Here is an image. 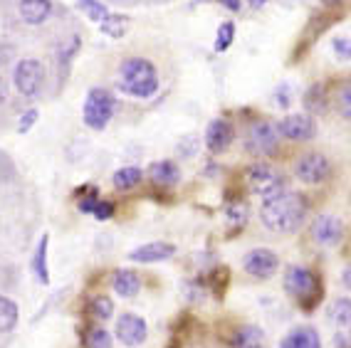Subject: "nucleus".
<instances>
[{
  "label": "nucleus",
  "mask_w": 351,
  "mask_h": 348,
  "mask_svg": "<svg viewBox=\"0 0 351 348\" xmlns=\"http://www.w3.org/2000/svg\"><path fill=\"white\" fill-rule=\"evenodd\" d=\"M112 314H114L112 299L95 297L92 301H89V316L97 319V321H107V319H112Z\"/></svg>",
  "instance_id": "25"
},
{
  "label": "nucleus",
  "mask_w": 351,
  "mask_h": 348,
  "mask_svg": "<svg viewBox=\"0 0 351 348\" xmlns=\"http://www.w3.org/2000/svg\"><path fill=\"white\" fill-rule=\"evenodd\" d=\"M334 52H337L339 60H351V40L337 38L334 40Z\"/></svg>",
  "instance_id": "32"
},
{
  "label": "nucleus",
  "mask_w": 351,
  "mask_h": 348,
  "mask_svg": "<svg viewBox=\"0 0 351 348\" xmlns=\"http://www.w3.org/2000/svg\"><path fill=\"white\" fill-rule=\"evenodd\" d=\"M295 173L302 183H309V186H317V183H324L329 175H332V163L326 161L322 153H307L302 156L295 166Z\"/></svg>",
  "instance_id": "8"
},
{
  "label": "nucleus",
  "mask_w": 351,
  "mask_h": 348,
  "mask_svg": "<svg viewBox=\"0 0 351 348\" xmlns=\"http://www.w3.org/2000/svg\"><path fill=\"white\" fill-rule=\"evenodd\" d=\"M8 97V84L3 82V77H0V101H5Z\"/></svg>",
  "instance_id": "38"
},
{
  "label": "nucleus",
  "mask_w": 351,
  "mask_h": 348,
  "mask_svg": "<svg viewBox=\"0 0 351 348\" xmlns=\"http://www.w3.org/2000/svg\"><path fill=\"white\" fill-rule=\"evenodd\" d=\"M119 89L124 94H132L138 99H149L158 92V75L156 67L144 57L126 60L119 69Z\"/></svg>",
  "instance_id": "2"
},
{
  "label": "nucleus",
  "mask_w": 351,
  "mask_h": 348,
  "mask_svg": "<svg viewBox=\"0 0 351 348\" xmlns=\"http://www.w3.org/2000/svg\"><path fill=\"white\" fill-rule=\"evenodd\" d=\"M77 8H80L82 13L87 15V18L92 20V23H97V25H99L101 20H104L109 15V10L104 5H101L99 0H77Z\"/></svg>",
  "instance_id": "26"
},
{
  "label": "nucleus",
  "mask_w": 351,
  "mask_h": 348,
  "mask_svg": "<svg viewBox=\"0 0 351 348\" xmlns=\"http://www.w3.org/2000/svg\"><path fill=\"white\" fill-rule=\"evenodd\" d=\"M146 321L136 314H121V319L117 321V338H119L124 346L136 348L146 341Z\"/></svg>",
  "instance_id": "11"
},
{
  "label": "nucleus",
  "mask_w": 351,
  "mask_h": 348,
  "mask_svg": "<svg viewBox=\"0 0 351 348\" xmlns=\"http://www.w3.org/2000/svg\"><path fill=\"white\" fill-rule=\"evenodd\" d=\"M339 112L351 121V82H346L341 92H339Z\"/></svg>",
  "instance_id": "29"
},
{
  "label": "nucleus",
  "mask_w": 351,
  "mask_h": 348,
  "mask_svg": "<svg viewBox=\"0 0 351 348\" xmlns=\"http://www.w3.org/2000/svg\"><path fill=\"white\" fill-rule=\"evenodd\" d=\"M114 109H117V99L112 92L101 87L92 89L87 94V101H84V124L95 131L107 129V124L114 116Z\"/></svg>",
  "instance_id": "4"
},
{
  "label": "nucleus",
  "mask_w": 351,
  "mask_h": 348,
  "mask_svg": "<svg viewBox=\"0 0 351 348\" xmlns=\"http://www.w3.org/2000/svg\"><path fill=\"white\" fill-rule=\"evenodd\" d=\"M245 183L250 188L255 195H265V198H270V195L280 193L282 190V175L277 168H272L270 163H252L247 171H245Z\"/></svg>",
  "instance_id": "5"
},
{
  "label": "nucleus",
  "mask_w": 351,
  "mask_h": 348,
  "mask_svg": "<svg viewBox=\"0 0 351 348\" xmlns=\"http://www.w3.org/2000/svg\"><path fill=\"white\" fill-rule=\"evenodd\" d=\"M114 188L117 190H132V188H136L138 183H141V171L134 166H126V168H119L117 173H114Z\"/></svg>",
  "instance_id": "23"
},
{
  "label": "nucleus",
  "mask_w": 351,
  "mask_h": 348,
  "mask_svg": "<svg viewBox=\"0 0 351 348\" xmlns=\"http://www.w3.org/2000/svg\"><path fill=\"white\" fill-rule=\"evenodd\" d=\"M265 334L257 326H243L232 336V348H263Z\"/></svg>",
  "instance_id": "20"
},
{
  "label": "nucleus",
  "mask_w": 351,
  "mask_h": 348,
  "mask_svg": "<svg viewBox=\"0 0 351 348\" xmlns=\"http://www.w3.org/2000/svg\"><path fill=\"white\" fill-rule=\"evenodd\" d=\"M260 218L263 225L272 232H282L289 235L302 227L304 218H307V203L297 193H275L265 200L260 208Z\"/></svg>",
  "instance_id": "1"
},
{
  "label": "nucleus",
  "mask_w": 351,
  "mask_h": 348,
  "mask_svg": "<svg viewBox=\"0 0 351 348\" xmlns=\"http://www.w3.org/2000/svg\"><path fill=\"white\" fill-rule=\"evenodd\" d=\"M43 64L38 60H23L15 67V87L25 97H35L43 87Z\"/></svg>",
  "instance_id": "10"
},
{
  "label": "nucleus",
  "mask_w": 351,
  "mask_h": 348,
  "mask_svg": "<svg viewBox=\"0 0 351 348\" xmlns=\"http://www.w3.org/2000/svg\"><path fill=\"white\" fill-rule=\"evenodd\" d=\"M326 316H329V321L337 323L339 329H346V326H351V299H334L332 304H329V309H326Z\"/></svg>",
  "instance_id": "19"
},
{
  "label": "nucleus",
  "mask_w": 351,
  "mask_h": 348,
  "mask_svg": "<svg viewBox=\"0 0 351 348\" xmlns=\"http://www.w3.org/2000/svg\"><path fill=\"white\" fill-rule=\"evenodd\" d=\"M235 40V25L232 23H223L215 35V52H226Z\"/></svg>",
  "instance_id": "27"
},
{
  "label": "nucleus",
  "mask_w": 351,
  "mask_h": 348,
  "mask_svg": "<svg viewBox=\"0 0 351 348\" xmlns=\"http://www.w3.org/2000/svg\"><path fill=\"white\" fill-rule=\"evenodd\" d=\"M183 149L178 146V153L181 156H191L195 151V146H198V141H195V136H189V138H183Z\"/></svg>",
  "instance_id": "34"
},
{
  "label": "nucleus",
  "mask_w": 351,
  "mask_h": 348,
  "mask_svg": "<svg viewBox=\"0 0 351 348\" xmlns=\"http://www.w3.org/2000/svg\"><path fill=\"white\" fill-rule=\"evenodd\" d=\"M280 348H322V341L312 326H300L285 336L280 341Z\"/></svg>",
  "instance_id": "16"
},
{
  "label": "nucleus",
  "mask_w": 351,
  "mask_h": 348,
  "mask_svg": "<svg viewBox=\"0 0 351 348\" xmlns=\"http://www.w3.org/2000/svg\"><path fill=\"white\" fill-rule=\"evenodd\" d=\"M341 282H344L346 289H351V264L344 269V274H341Z\"/></svg>",
  "instance_id": "37"
},
{
  "label": "nucleus",
  "mask_w": 351,
  "mask_h": 348,
  "mask_svg": "<svg viewBox=\"0 0 351 348\" xmlns=\"http://www.w3.org/2000/svg\"><path fill=\"white\" fill-rule=\"evenodd\" d=\"M322 3H324L326 8H334V5H339V3H341V0H322Z\"/></svg>",
  "instance_id": "39"
},
{
  "label": "nucleus",
  "mask_w": 351,
  "mask_h": 348,
  "mask_svg": "<svg viewBox=\"0 0 351 348\" xmlns=\"http://www.w3.org/2000/svg\"><path fill=\"white\" fill-rule=\"evenodd\" d=\"M87 348H112V336L104 329H92L87 334Z\"/></svg>",
  "instance_id": "28"
},
{
  "label": "nucleus",
  "mask_w": 351,
  "mask_h": 348,
  "mask_svg": "<svg viewBox=\"0 0 351 348\" xmlns=\"http://www.w3.org/2000/svg\"><path fill=\"white\" fill-rule=\"evenodd\" d=\"M220 3H223V8H228V10H232V13H238L240 5H243L240 0H220Z\"/></svg>",
  "instance_id": "36"
},
{
  "label": "nucleus",
  "mask_w": 351,
  "mask_h": 348,
  "mask_svg": "<svg viewBox=\"0 0 351 348\" xmlns=\"http://www.w3.org/2000/svg\"><path fill=\"white\" fill-rule=\"evenodd\" d=\"M277 267H280V260L267 247H255L243 257V269L255 279H270L277 272Z\"/></svg>",
  "instance_id": "7"
},
{
  "label": "nucleus",
  "mask_w": 351,
  "mask_h": 348,
  "mask_svg": "<svg viewBox=\"0 0 351 348\" xmlns=\"http://www.w3.org/2000/svg\"><path fill=\"white\" fill-rule=\"evenodd\" d=\"M247 3H250V5H255V8H260V5H265L267 0H247Z\"/></svg>",
  "instance_id": "40"
},
{
  "label": "nucleus",
  "mask_w": 351,
  "mask_h": 348,
  "mask_svg": "<svg viewBox=\"0 0 351 348\" xmlns=\"http://www.w3.org/2000/svg\"><path fill=\"white\" fill-rule=\"evenodd\" d=\"M52 10V0H20V15L27 25H40Z\"/></svg>",
  "instance_id": "17"
},
{
  "label": "nucleus",
  "mask_w": 351,
  "mask_h": 348,
  "mask_svg": "<svg viewBox=\"0 0 351 348\" xmlns=\"http://www.w3.org/2000/svg\"><path fill=\"white\" fill-rule=\"evenodd\" d=\"M47 240H50V237L43 235V240H40V245H38V252H35V260H32V272H35L40 284H47V282H50V272H47Z\"/></svg>",
  "instance_id": "22"
},
{
  "label": "nucleus",
  "mask_w": 351,
  "mask_h": 348,
  "mask_svg": "<svg viewBox=\"0 0 351 348\" xmlns=\"http://www.w3.org/2000/svg\"><path fill=\"white\" fill-rule=\"evenodd\" d=\"M277 143H280V134H277L275 126L267 124V121H257V124H252L250 131H247L245 146H247V151H250L252 156L263 158V156L275 153Z\"/></svg>",
  "instance_id": "6"
},
{
  "label": "nucleus",
  "mask_w": 351,
  "mask_h": 348,
  "mask_svg": "<svg viewBox=\"0 0 351 348\" xmlns=\"http://www.w3.org/2000/svg\"><path fill=\"white\" fill-rule=\"evenodd\" d=\"M92 215H95L97 220H109L114 215V206L109 203V200H97L95 203V210H92Z\"/></svg>",
  "instance_id": "31"
},
{
  "label": "nucleus",
  "mask_w": 351,
  "mask_h": 348,
  "mask_svg": "<svg viewBox=\"0 0 351 348\" xmlns=\"http://www.w3.org/2000/svg\"><path fill=\"white\" fill-rule=\"evenodd\" d=\"M232 136H235V131H232L230 121H226V119L210 121V126H208V131H206L208 151H210V153H223V151L230 146Z\"/></svg>",
  "instance_id": "13"
},
{
  "label": "nucleus",
  "mask_w": 351,
  "mask_h": 348,
  "mask_svg": "<svg viewBox=\"0 0 351 348\" xmlns=\"http://www.w3.org/2000/svg\"><path fill=\"white\" fill-rule=\"evenodd\" d=\"M275 99H277V104H280V106H289V87H287V84H282V89H277Z\"/></svg>",
  "instance_id": "35"
},
{
  "label": "nucleus",
  "mask_w": 351,
  "mask_h": 348,
  "mask_svg": "<svg viewBox=\"0 0 351 348\" xmlns=\"http://www.w3.org/2000/svg\"><path fill=\"white\" fill-rule=\"evenodd\" d=\"M341 235H344V225H341L339 218H334V215H319L312 223V237L317 245L334 247V245L341 243Z\"/></svg>",
  "instance_id": "12"
},
{
  "label": "nucleus",
  "mask_w": 351,
  "mask_h": 348,
  "mask_svg": "<svg viewBox=\"0 0 351 348\" xmlns=\"http://www.w3.org/2000/svg\"><path fill=\"white\" fill-rule=\"evenodd\" d=\"M228 220L230 223H238L240 227L245 225V220H247V206L245 203H235V206L228 208Z\"/></svg>",
  "instance_id": "30"
},
{
  "label": "nucleus",
  "mask_w": 351,
  "mask_h": 348,
  "mask_svg": "<svg viewBox=\"0 0 351 348\" xmlns=\"http://www.w3.org/2000/svg\"><path fill=\"white\" fill-rule=\"evenodd\" d=\"M35 121H38V109H30V112H27L25 116L20 119L18 131H20V134H25V131H30L32 126H35Z\"/></svg>",
  "instance_id": "33"
},
{
  "label": "nucleus",
  "mask_w": 351,
  "mask_h": 348,
  "mask_svg": "<svg viewBox=\"0 0 351 348\" xmlns=\"http://www.w3.org/2000/svg\"><path fill=\"white\" fill-rule=\"evenodd\" d=\"M277 134L289 141H309L317 134V126H314V119L307 114H289V116L280 119L277 121Z\"/></svg>",
  "instance_id": "9"
},
{
  "label": "nucleus",
  "mask_w": 351,
  "mask_h": 348,
  "mask_svg": "<svg viewBox=\"0 0 351 348\" xmlns=\"http://www.w3.org/2000/svg\"><path fill=\"white\" fill-rule=\"evenodd\" d=\"M285 292L295 299L302 309L309 311L317 306V301H319L322 284L312 269L295 264V267H289L287 272H285Z\"/></svg>",
  "instance_id": "3"
},
{
  "label": "nucleus",
  "mask_w": 351,
  "mask_h": 348,
  "mask_svg": "<svg viewBox=\"0 0 351 348\" xmlns=\"http://www.w3.org/2000/svg\"><path fill=\"white\" fill-rule=\"evenodd\" d=\"M18 304H15L13 299L8 297H0V334H8V331H13L18 326Z\"/></svg>",
  "instance_id": "21"
},
{
  "label": "nucleus",
  "mask_w": 351,
  "mask_h": 348,
  "mask_svg": "<svg viewBox=\"0 0 351 348\" xmlns=\"http://www.w3.org/2000/svg\"><path fill=\"white\" fill-rule=\"evenodd\" d=\"M149 178L156 183V186H163V188L176 186V183L181 181V168H178L176 161H156V163H151Z\"/></svg>",
  "instance_id": "15"
},
{
  "label": "nucleus",
  "mask_w": 351,
  "mask_h": 348,
  "mask_svg": "<svg viewBox=\"0 0 351 348\" xmlns=\"http://www.w3.org/2000/svg\"><path fill=\"white\" fill-rule=\"evenodd\" d=\"M114 292L121 294V297L132 299L138 294V289H141V279H138V274L132 272V269H119V272H114Z\"/></svg>",
  "instance_id": "18"
},
{
  "label": "nucleus",
  "mask_w": 351,
  "mask_h": 348,
  "mask_svg": "<svg viewBox=\"0 0 351 348\" xmlns=\"http://www.w3.org/2000/svg\"><path fill=\"white\" fill-rule=\"evenodd\" d=\"M126 27H129V18L114 15V13H109L107 18L99 23V30L104 32V35H109V38H121L126 32Z\"/></svg>",
  "instance_id": "24"
},
{
  "label": "nucleus",
  "mask_w": 351,
  "mask_h": 348,
  "mask_svg": "<svg viewBox=\"0 0 351 348\" xmlns=\"http://www.w3.org/2000/svg\"><path fill=\"white\" fill-rule=\"evenodd\" d=\"M176 255V245L171 243H149L136 247L129 255L132 262H138V264H154V262H166Z\"/></svg>",
  "instance_id": "14"
}]
</instances>
